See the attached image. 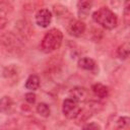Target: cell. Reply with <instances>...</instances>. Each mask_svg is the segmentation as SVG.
<instances>
[{
	"label": "cell",
	"instance_id": "obj_21",
	"mask_svg": "<svg viewBox=\"0 0 130 130\" xmlns=\"http://www.w3.org/2000/svg\"><path fill=\"white\" fill-rule=\"evenodd\" d=\"M6 1H8V0H0V2H6Z\"/></svg>",
	"mask_w": 130,
	"mask_h": 130
},
{
	"label": "cell",
	"instance_id": "obj_5",
	"mask_svg": "<svg viewBox=\"0 0 130 130\" xmlns=\"http://www.w3.org/2000/svg\"><path fill=\"white\" fill-rule=\"evenodd\" d=\"M84 31H85V24L81 20L72 19L67 25V32L72 37L75 38L81 37Z\"/></svg>",
	"mask_w": 130,
	"mask_h": 130
},
{
	"label": "cell",
	"instance_id": "obj_13",
	"mask_svg": "<svg viewBox=\"0 0 130 130\" xmlns=\"http://www.w3.org/2000/svg\"><path fill=\"white\" fill-rule=\"evenodd\" d=\"M8 5L6 2H0V30H2L7 23Z\"/></svg>",
	"mask_w": 130,
	"mask_h": 130
},
{
	"label": "cell",
	"instance_id": "obj_8",
	"mask_svg": "<svg viewBox=\"0 0 130 130\" xmlns=\"http://www.w3.org/2000/svg\"><path fill=\"white\" fill-rule=\"evenodd\" d=\"M70 95H71V98H73L74 100H76L77 102L80 103V102H84L87 100L88 91L84 87H74L71 89Z\"/></svg>",
	"mask_w": 130,
	"mask_h": 130
},
{
	"label": "cell",
	"instance_id": "obj_20",
	"mask_svg": "<svg viewBox=\"0 0 130 130\" xmlns=\"http://www.w3.org/2000/svg\"><path fill=\"white\" fill-rule=\"evenodd\" d=\"M83 128H85V129H101V126L95 124V123H91L88 125H84Z\"/></svg>",
	"mask_w": 130,
	"mask_h": 130
},
{
	"label": "cell",
	"instance_id": "obj_18",
	"mask_svg": "<svg viewBox=\"0 0 130 130\" xmlns=\"http://www.w3.org/2000/svg\"><path fill=\"white\" fill-rule=\"evenodd\" d=\"M129 118L128 117H121L118 119L117 123H118V128H127L129 125Z\"/></svg>",
	"mask_w": 130,
	"mask_h": 130
},
{
	"label": "cell",
	"instance_id": "obj_11",
	"mask_svg": "<svg viewBox=\"0 0 130 130\" xmlns=\"http://www.w3.org/2000/svg\"><path fill=\"white\" fill-rule=\"evenodd\" d=\"M91 90L93 94L100 99H105L109 94V88L102 83H94L91 86Z\"/></svg>",
	"mask_w": 130,
	"mask_h": 130
},
{
	"label": "cell",
	"instance_id": "obj_10",
	"mask_svg": "<svg viewBox=\"0 0 130 130\" xmlns=\"http://www.w3.org/2000/svg\"><path fill=\"white\" fill-rule=\"evenodd\" d=\"M13 110V101L10 96H3L0 99V113L10 114Z\"/></svg>",
	"mask_w": 130,
	"mask_h": 130
},
{
	"label": "cell",
	"instance_id": "obj_19",
	"mask_svg": "<svg viewBox=\"0 0 130 130\" xmlns=\"http://www.w3.org/2000/svg\"><path fill=\"white\" fill-rule=\"evenodd\" d=\"M24 100L28 103V104H35L36 103V100H37V95L30 91V92H26L24 94Z\"/></svg>",
	"mask_w": 130,
	"mask_h": 130
},
{
	"label": "cell",
	"instance_id": "obj_3",
	"mask_svg": "<svg viewBox=\"0 0 130 130\" xmlns=\"http://www.w3.org/2000/svg\"><path fill=\"white\" fill-rule=\"evenodd\" d=\"M80 111H81V108L79 106V102H77L71 96L64 100L63 106H62V112L67 119L77 118L80 114Z\"/></svg>",
	"mask_w": 130,
	"mask_h": 130
},
{
	"label": "cell",
	"instance_id": "obj_7",
	"mask_svg": "<svg viewBox=\"0 0 130 130\" xmlns=\"http://www.w3.org/2000/svg\"><path fill=\"white\" fill-rule=\"evenodd\" d=\"M92 8V0H78L77 13L80 18H85Z\"/></svg>",
	"mask_w": 130,
	"mask_h": 130
},
{
	"label": "cell",
	"instance_id": "obj_17",
	"mask_svg": "<svg viewBox=\"0 0 130 130\" xmlns=\"http://www.w3.org/2000/svg\"><path fill=\"white\" fill-rule=\"evenodd\" d=\"M124 21H125L126 25H128L129 21H130V4H129V0H125V4H124Z\"/></svg>",
	"mask_w": 130,
	"mask_h": 130
},
{
	"label": "cell",
	"instance_id": "obj_12",
	"mask_svg": "<svg viewBox=\"0 0 130 130\" xmlns=\"http://www.w3.org/2000/svg\"><path fill=\"white\" fill-rule=\"evenodd\" d=\"M25 88L34 91V90H37L39 87H40V78L35 75V74H31L27 77L26 81H25V84H24Z\"/></svg>",
	"mask_w": 130,
	"mask_h": 130
},
{
	"label": "cell",
	"instance_id": "obj_16",
	"mask_svg": "<svg viewBox=\"0 0 130 130\" xmlns=\"http://www.w3.org/2000/svg\"><path fill=\"white\" fill-rule=\"evenodd\" d=\"M37 112L40 116H42L44 118H47V117L50 116L51 110H50V107L46 103H40L37 106Z\"/></svg>",
	"mask_w": 130,
	"mask_h": 130
},
{
	"label": "cell",
	"instance_id": "obj_2",
	"mask_svg": "<svg viewBox=\"0 0 130 130\" xmlns=\"http://www.w3.org/2000/svg\"><path fill=\"white\" fill-rule=\"evenodd\" d=\"M92 19L94 22L107 29H113L118 23L117 15L108 7H102L94 11L92 14Z\"/></svg>",
	"mask_w": 130,
	"mask_h": 130
},
{
	"label": "cell",
	"instance_id": "obj_9",
	"mask_svg": "<svg viewBox=\"0 0 130 130\" xmlns=\"http://www.w3.org/2000/svg\"><path fill=\"white\" fill-rule=\"evenodd\" d=\"M78 66L79 68L87 71H95L96 70V63L93 59L89 57H83L78 60Z\"/></svg>",
	"mask_w": 130,
	"mask_h": 130
},
{
	"label": "cell",
	"instance_id": "obj_6",
	"mask_svg": "<svg viewBox=\"0 0 130 130\" xmlns=\"http://www.w3.org/2000/svg\"><path fill=\"white\" fill-rule=\"evenodd\" d=\"M35 19H36V23L41 26V27H48L49 24L51 23L52 21V13L49 9H41L37 12L36 16H35Z\"/></svg>",
	"mask_w": 130,
	"mask_h": 130
},
{
	"label": "cell",
	"instance_id": "obj_15",
	"mask_svg": "<svg viewBox=\"0 0 130 130\" xmlns=\"http://www.w3.org/2000/svg\"><path fill=\"white\" fill-rule=\"evenodd\" d=\"M18 74V68L17 66H15L14 64H11L7 67L4 68L3 70V75L6 78H11V77H15Z\"/></svg>",
	"mask_w": 130,
	"mask_h": 130
},
{
	"label": "cell",
	"instance_id": "obj_14",
	"mask_svg": "<svg viewBox=\"0 0 130 130\" xmlns=\"http://www.w3.org/2000/svg\"><path fill=\"white\" fill-rule=\"evenodd\" d=\"M129 52H130V47L128 43H124L121 46H119V48L117 49V56L119 59L125 60L129 57Z\"/></svg>",
	"mask_w": 130,
	"mask_h": 130
},
{
	"label": "cell",
	"instance_id": "obj_1",
	"mask_svg": "<svg viewBox=\"0 0 130 130\" xmlns=\"http://www.w3.org/2000/svg\"><path fill=\"white\" fill-rule=\"evenodd\" d=\"M62 41H63L62 31L58 28H52L44 36L41 43V49L45 53H52L60 48Z\"/></svg>",
	"mask_w": 130,
	"mask_h": 130
},
{
	"label": "cell",
	"instance_id": "obj_4",
	"mask_svg": "<svg viewBox=\"0 0 130 130\" xmlns=\"http://www.w3.org/2000/svg\"><path fill=\"white\" fill-rule=\"evenodd\" d=\"M0 46L8 52H16L20 49V41L12 32L5 34L0 39Z\"/></svg>",
	"mask_w": 130,
	"mask_h": 130
}]
</instances>
